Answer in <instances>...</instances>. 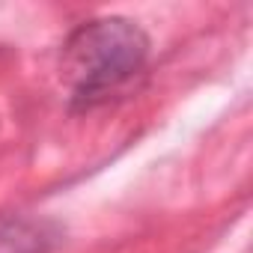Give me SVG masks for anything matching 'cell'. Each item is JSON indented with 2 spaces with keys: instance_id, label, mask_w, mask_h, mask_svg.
I'll return each mask as SVG.
<instances>
[{
  "instance_id": "2",
  "label": "cell",
  "mask_w": 253,
  "mask_h": 253,
  "mask_svg": "<svg viewBox=\"0 0 253 253\" xmlns=\"http://www.w3.org/2000/svg\"><path fill=\"white\" fill-rule=\"evenodd\" d=\"M63 238V229L51 220L6 217L0 220V253H51Z\"/></svg>"
},
{
  "instance_id": "1",
  "label": "cell",
  "mask_w": 253,
  "mask_h": 253,
  "mask_svg": "<svg viewBox=\"0 0 253 253\" xmlns=\"http://www.w3.org/2000/svg\"><path fill=\"white\" fill-rule=\"evenodd\" d=\"M149 60V36L128 18H92L63 45V81L75 107H92L122 89Z\"/></svg>"
}]
</instances>
